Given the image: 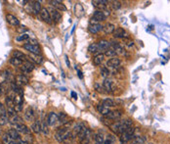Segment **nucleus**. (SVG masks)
Returning a JSON list of instances; mask_svg holds the SVG:
<instances>
[{"instance_id": "54", "label": "nucleus", "mask_w": 170, "mask_h": 144, "mask_svg": "<svg viewBox=\"0 0 170 144\" xmlns=\"http://www.w3.org/2000/svg\"><path fill=\"white\" fill-rule=\"evenodd\" d=\"M125 42L127 46H133V41H131V40H126Z\"/></svg>"}, {"instance_id": "30", "label": "nucleus", "mask_w": 170, "mask_h": 144, "mask_svg": "<svg viewBox=\"0 0 170 144\" xmlns=\"http://www.w3.org/2000/svg\"><path fill=\"white\" fill-rule=\"evenodd\" d=\"M32 8H33V11H34L35 14H38L40 13L41 11V4H40V1H34L32 4Z\"/></svg>"}, {"instance_id": "48", "label": "nucleus", "mask_w": 170, "mask_h": 144, "mask_svg": "<svg viewBox=\"0 0 170 144\" xmlns=\"http://www.w3.org/2000/svg\"><path fill=\"white\" fill-rule=\"evenodd\" d=\"M89 142H90V139L87 136H84L82 137V138H80V144H89Z\"/></svg>"}, {"instance_id": "37", "label": "nucleus", "mask_w": 170, "mask_h": 144, "mask_svg": "<svg viewBox=\"0 0 170 144\" xmlns=\"http://www.w3.org/2000/svg\"><path fill=\"white\" fill-rule=\"evenodd\" d=\"M100 72H101V75L104 76V78H107V76H109V71L107 67H102V68L100 69Z\"/></svg>"}, {"instance_id": "12", "label": "nucleus", "mask_w": 170, "mask_h": 144, "mask_svg": "<svg viewBox=\"0 0 170 144\" xmlns=\"http://www.w3.org/2000/svg\"><path fill=\"white\" fill-rule=\"evenodd\" d=\"M109 120H118L121 117V112L119 110H115V111H109L108 115L106 116Z\"/></svg>"}, {"instance_id": "2", "label": "nucleus", "mask_w": 170, "mask_h": 144, "mask_svg": "<svg viewBox=\"0 0 170 144\" xmlns=\"http://www.w3.org/2000/svg\"><path fill=\"white\" fill-rule=\"evenodd\" d=\"M134 132H135V129L133 128H130L126 130V132L121 133V137H120L121 142L126 143V142H128L129 140H131L133 137H134Z\"/></svg>"}, {"instance_id": "8", "label": "nucleus", "mask_w": 170, "mask_h": 144, "mask_svg": "<svg viewBox=\"0 0 170 144\" xmlns=\"http://www.w3.org/2000/svg\"><path fill=\"white\" fill-rule=\"evenodd\" d=\"M50 16H51V20H53L54 22H60L62 19V15L57 9H51L50 11Z\"/></svg>"}, {"instance_id": "50", "label": "nucleus", "mask_w": 170, "mask_h": 144, "mask_svg": "<svg viewBox=\"0 0 170 144\" xmlns=\"http://www.w3.org/2000/svg\"><path fill=\"white\" fill-rule=\"evenodd\" d=\"M29 44H31V45H37V41H36L35 39H29V41H28Z\"/></svg>"}, {"instance_id": "52", "label": "nucleus", "mask_w": 170, "mask_h": 144, "mask_svg": "<svg viewBox=\"0 0 170 144\" xmlns=\"http://www.w3.org/2000/svg\"><path fill=\"white\" fill-rule=\"evenodd\" d=\"M65 59H66V66L69 67V66H71V63H69V58H68V56H65Z\"/></svg>"}, {"instance_id": "53", "label": "nucleus", "mask_w": 170, "mask_h": 144, "mask_svg": "<svg viewBox=\"0 0 170 144\" xmlns=\"http://www.w3.org/2000/svg\"><path fill=\"white\" fill-rule=\"evenodd\" d=\"M71 94H72V98L73 99H77V94L74 92V91H72L71 92Z\"/></svg>"}, {"instance_id": "27", "label": "nucleus", "mask_w": 170, "mask_h": 144, "mask_svg": "<svg viewBox=\"0 0 170 144\" xmlns=\"http://www.w3.org/2000/svg\"><path fill=\"white\" fill-rule=\"evenodd\" d=\"M103 106H105L106 108H112L115 107V101L111 98H106L105 100H103Z\"/></svg>"}, {"instance_id": "3", "label": "nucleus", "mask_w": 170, "mask_h": 144, "mask_svg": "<svg viewBox=\"0 0 170 144\" xmlns=\"http://www.w3.org/2000/svg\"><path fill=\"white\" fill-rule=\"evenodd\" d=\"M25 49H26L28 51H29L31 54L34 55H40V48L38 47V45H31L29 43H26L24 45Z\"/></svg>"}, {"instance_id": "39", "label": "nucleus", "mask_w": 170, "mask_h": 144, "mask_svg": "<svg viewBox=\"0 0 170 144\" xmlns=\"http://www.w3.org/2000/svg\"><path fill=\"white\" fill-rule=\"evenodd\" d=\"M2 142L4 144H10L12 142V139L10 138V136L8 135V133H6V134L3 135L2 137Z\"/></svg>"}, {"instance_id": "14", "label": "nucleus", "mask_w": 170, "mask_h": 144, "mask_svg": "<svg viewBox=\"0 0 170 144\" xmlns=\"http://www.w3.org/2000/svg\"><path fill=\"white\" fill-rule=\"evenodd\" d=\"M113 36H115V38H124L126 36V32L124 31V29L122 28H116L115 29V32H113Z\"/></svg>"}, {"instance_id": "21", "label": "nucleus", "mask_w": 170, "mask_h": 144, "mask_svg": "<svg viewBox=\"0 0 170 144\" xmlns=\"http://www.w3.org/2000/svg\"><path fill=\"white\" fill-rule=\"evenodd\" d=\"M89 32L91 33H98L100 31H102L103 29V26H101L100 24H97V25H89Z\"/></svg>"}, {"instance_id": "36", "label": "nucleus", "mask_w": 170, "mask_h": 144, "mask_svg": "<svg viewBox=\"0 0 170 144\" xmlns=\"http://www.w3.org/2000/svg\"><path fill=\"white\" fill-rule=\"evenodd\" d=\"M105 55H106L107 57H112V58H113V57H115L116 52L115 51V49H113L112 47H109V48L105 52Z\"/></svg>"}, {"instance_id": "1", "label": "nucleus", "mask_w": 170, "mask_h": 144, "mask_svg": "<svg viewBox=\"0 0 170 144\" xmlns=\"http://www.w3.org/2000/svg\"><path fill=\"white\" fill-rule=\"evenodd\" d=\"M111 128L113 132H116V133H123L128 129L133 128V122L130 120H118V122H115L113 125H112Z\"/></svg>"}, {"instance_id": "25", "label": "nucleus", "mask_w": 170, "mask_h": 144, "mask_svg": "<svg viewBox=\"0 0 170 144\" xmlns=\"http://www.w3.org/2000/svg\"><path fill=\"white\" fill-rule=\"evenodd\" d=\"M10 123H12V125H21V123H23V120L21 117H19V116H13L10 118Z\"/></svg>"}, {"instance_id": "17", "label": "nucleus", "mask_w": 170, "mask_h": 144, "mask_svg": "<svg viewBox=\"0 0 170 144\" xmlns=\"http://www.w3.org/2000/svg\"><path fill=\"white\" fill-rule=\"evenodd\" d=\"M109 46H111V42L106 39H102L101 41L98 43L99 50H103V51H105V52L109 48Z\"/></svg>"}, {"instance_id": "43", "label": "nucleus", "mask_w": 170, "mask_h": 144, "mask_svg": "<svg viewBox=\"0 0 170 144\" xmlns=\"http://www.w3.org/2000/svg\"><path fill=\"white\" fill-rule=\"evenodd\" d=\"M94 87H95V89L97 90L98 92H104V87H103V85H101L100 84L99 82H96L95 84H94Z\"/></svg>"}, {"instance_id": "13", "label": "nucleus", "mask_w": 170, "mask_h": 144, "mask_svg": "<svg viewBox=\"0 0 170 144\" xmlns=\"http://www.w3.org/2000/svg\"><path fill=\"white\" fill-rule=\"evenodd\" d=\"M6 20H7V22L9 23L11 26H18L20 25V21L18 20V18L15 16H13L11 14H8L6 16Z\"/></svg>"}, {"instance_id": "35", "label": "nucleus", "mask_w": 170, "mask_h": 144, "mask_svg": "<svg viewBox=\"0 0 170 144\" xmlns=\"http://www.w3.org/2000/svg\"><path fill=\"white\" fill-rule=\"evenodd\" d=\"M88 51L91 53H96L97 51H99L98 43H92V44H90L88 47Z\"/></svg>"}, {"instance_id": "46", "label": "nucleus", "mask_w": 170, "mask_h": 144, "mask_svg": "<svg viewBox=\"0 0 170 144\" xmlns=\"http://www.w3.org/2000/svg\"><path fill=\"white\" fill-rule=\"evenodd\" d=\"M112 5V8L115 10H118L119 8L121 7V4H120V2H119V1H113Z\"/></svg>"}, {"instance_id": "22", "label": "nucleus", "mask_w": 170, "mask_h": 144, "mask_svg": "<svg viewBox=\"0 0 170 144\" xmlns=\"http://www.w3.org/2000/svg\"><path fill=\"white\" fill-rule=\"evenodd\" d=\"M115 29V25H112V24H107V25H105L104 26H103V31H104V32L106 33V35L113 33Z\"/></svg>"}, {"instance_id": "45", "label": "nucleus", "mask_w": 170, "mask_h": 144, "mask_svg": "<svg viewBox=\"0 0 170 144\" xmlns=\"http://www.w3.org/2000/svg\"><path fill=\"white\" fill-rule=\"evenodd\" d=\"M0 116H7V110L0 103Z\"/></svg>"}, {"instance_id": "9", "label": "nucleus", "mask_w": 170, "mask_h": 144, "mask_svg": "<svg viewBox=\"0 0 170 144\" xmlns=\"http://www.w3.org/2000/svg\"><path fill=\"white\" fill-rule=\"evenodd\" d=\"M57 120H58V115L54 112L49 113L48 118H47V125L50 126H53L56 123Z\"/></svg>"}, {"instance_id": "16", "label": "nucleus", "mask_w": 170, "mask_h": 144, "mask_svg": "<svg viewBox=\"0 0 170 144\" xmlns=\"http://www.w3.org/2000/svg\"><path fill=\"white\" fill-rule=\"evenodd\" d=\"M28 82V79L26 78L25 75H18L16 76V83L20 86H22L23 84H26Z\"/></svg>"}, {"instance_id": "31", "label": "nucleus", "mask_w": 170, "mask_h": 144, "mask_svg": "<svg viewBox=\"0 0 170 144\" xmlns=\"http://www.w3.org/2000/svg\"><path fill=\"white\" fill-rule=\"evenodd\" d=\"M6 106H7V109H15L14 99L10 98L9 96L6 97Z\"/></svg>"}, {"instance_id": "23", "label": "nucleus", "mask_w": 170, "mask_h": 144, "mask_svg": "<svg viewBox=\"0 0 170 144\" xmlns=\"http://www.w3.org/2000/svg\"><path fill=\"white\" fill-rule=\"evenodd\" d=\"M104 57H105L104 54H98V55H96L94 58H93V64H94L95 66L101 65L102 63H103V61H104Z\"/></svg>"}, {"instance_id": "20", "label": "nucleus", "mask_w": 170, "mask_h": 144, "mask_svg": "<svg viewBox=\"0 0 170 144\" xmlns=\"http://www.w3.org/2000/svg\"><path fill=\"white\" fill-rule=\"evenodd\" d=\"M49 3L57 9L62 10V11H66V7L61 1H57V0H55V1H49Z\"/></svg>"}, {"instance_id": "38", "label": "nucleus", "mask_w": 170, "mask_h": 144, "mask_svg": "<svg viewBox=\"0 0 170 144\" xmlns=\"http://www.w3.org/2000/svg\"><path fill=\"white\" fill-rule=\"evenodd\" d=\"M66 119H68V117H66V115L65 113H60L59 115H58V120H60L61 123H66Z\"/></svg>"}, {"instance_id": "26", "label": "nucleus", "mask_w": 170, "mask_h": 144, "mask_svg": "<svg viewBox=\"0 0 170 144\" xmlns=\"http://www.w3.org/2000/svg\"><path fill=\"white\" fill-rule=\"evenodd\" d=\"M97 110H98V112L101 114V115H103V116H107L109 114V108H106L105 106H103V104H99L97 106Z\"/></svg>"}, {"instance_id": "15", "label": "nucleus", "mask_w": 170, "mask_h": 144, "mask_svg": "<svg viewBox=\"0 0 170 144\" xmlns=\"http://www.w3.org/2000/svg\"><path fill=\"white\" fill-rule=\"evenodd\" d=\"M26 58H28V61H31V63H36V64H42L43 62V57L41 55L31 54V56L26 57Z\"/></svg>"}, {"instance_id": "41", "label": "nucleus", "mask_w": 170, "mask_h": 144, "mask_svg": "<svg viewBox=\"0 0 170 144\" xmlns=\"http://www.w3.org/2000/svg\"><path fill=\"white\" fill-rule=\"evenodd\" d=\"M29 38V35H28L26 33H23V35L17 36L16 40L17 41H23V40H26V39H28Z\"/></svg>"}, {"instance_id": "10", "label": "nucleus", "mask_w": 170, "mask_h": 144, "mask_svg": "<svg viewBox=\"0 0 170 144\" xmlns=\"http://www.w3.org/2000/svg\"><path fill=\"white\" fill-rule=\"evenodd\" d=\"M93 19L96 20L97 22H102V21H105L107 16L105 15V13L101 11V10H98V11H96L94 14H93Z\"/></svg>"}, {"instance_id": "51", "label": "nucleus", "mask_w": 170, "mask_h": 144, "mask_svg": "<svg viewBox=\"0 0 170 144\" xmlns=\"http://www.w3.org/2000/svg\"><path fill=\"white\" fill-rule=\"evenodd\" d=\"M112 141H113V139H112V138H109L107 139V140H105L104 141V144H112Z\"/></svg>"}, {"instance_id": "24", "label": "nucleus", "mask_w": 170, "mask_h": 144, "mask_svg": "<svg viewBox=\"0 0 170 144\" xmlns=\"http://www.w3.org/2000/svg\"><path fill=\"white\" fill-rule=\"evenodd\" d=\"M31 130L35 133L41 132V123L38 120H35V123H33L31 125Z\"/></svg>"}, {"instance_id": "55", "label": "nucleus", "mask_w": 170, "mask_h": 144, "mask_svg": "<svg viewBox=\"0 0 170 144\" xmlns=\"http://www.w3.org/2000/svg\"><path fill=\"white\" fill-rule=\"evenodd\" d=\"M77 73H78V76L80 79H82L83 78V76H82V73H81V71H79V70H77Z\"/></svg>"}, {"instance_id": "40", "label": "nucleus", "mask_w": 170, "mask_h": 144, "mask_svg": "<svg viewBox=\"0 0 170 144\" xmlns=\"http://www.w3.org/2000/svg\"><path fill=\"white\" fill-rule=\"evenodd\" d=\"M41 132L44 133V134H48L49 130H48V126H47V123H41Z\"/></svg>"}, {"instance_id": "4", "label": "nucleus", "mask_w": 170, "mask_h": 144, "mask_svg": "<svg viewBox=\"0 0 170 144\" xmlns=\"http://www.w3.org/2000/svg\"><path fill=\"white\" fill-rule=\"evenodd\" d=\"M39 14H40V17H41V19L43 20V21L48 23V24H51L52 20H51V16H50V12L48 11V9L42 8Z\"/></svg>"}, {"instance_id": "47", "label": "nucleus", "mask_w": 170, "mask_h": 144, "mask_svg": "<svg viewBox=\"0 0 170 144\" xmlns=\"http://www.w3.org/2000/svg\"><path fill=\"white\" fill-rule=\"evenodd\" d=\"M23 140L26 141V143H31L32 142V136L31 134H26L25 137H23Z\"/></svg>"}, {"instance_id": "32", "label": "nucleus", "mask_w": 170, "mask_h": 144, "mask_svg": "<svg viewBox=\"0 0 170 144\" xmlns=\"http://www.w3.org/2000/svg\"><path fill=\"white\" fill-rule=\"evenodd\" d=\"M13 57L14 58H17V59H20V60H24V58H26V56L24 54V53H22L21 51H18V50H15L14 52H13Z\"/></svg>"}, {"instance_id": "19", "label": "nucleus", "mask_w": 170, "mask_h": 144, "mask_svg": "<svg viewBox=\"0 0 170 144\" xmlns=\"http://www.w3.org/2000/svg\"><path fill=\"white\" fill-rule=\"evenodd\" d=\"M103 87H104V90H106L107 92H111L112 90V82L111 79H106L103 82Z\"/></svg>"}, {"instance_id": "34", "label": "nucleus", "mask_w": 170, "mask_h": 144, "mask_svg": "<svg viewBox=\"0 0 170 144\" xmlns=\"http://www.w3.org/2000/svg\"><path fill=\"white\" fill-rule=\"evenodd\" d=\"M10 63H11V65H13V66L18 67V66H22L24 62L20 59H17V58H14V57H12V58L10 59Z\"/></svg>"}, {"instance_id": "18", "label": "nucleus", "mask_w": 170, "mask_h": 144, "mask_svg": "<svg viewBox=\"0 0 170 144\" xmlns=\"http://www.w3.org/2000/svg\"><path fill=\"white\" fill-rule=\"evenodd\" d=\"M8 135L10 136V138L12 140H20L21 139V136H20V132H17L15 129H11L8 130Z\"/></svg>"}, {"instance_id": "7", "label": "nucleus", "mask_w": 170, "mask_h": 144, "mask_svg": "<svg viewBox=\"0 0 170 144\" xmlns=\"http://www.w3.org/2000/svg\"><path fill=\"white\" fill-rule=\"evenodd\" d=\"M111 45L112 47L115 49V51L116 52V54H119V55H123L124 54V50L121 47V45L119 44L117 41H115V40H112L111 41Z\"/></svg>"}, {"instance_id": "5", "label": "nucleus", "mask_w": 170, "mask_h": 144, "mask_svg": "<svg viewBox=\"0 0 170 144\" xmlns=\"http://www.w3.org/2000/svg\"><path fill=\"white\" fill-rule=\"evenodd\" d=\"M33 69H34V65H33V63H31V61H28V60L23 63L22 68H21V70L24 73H31L33 71Z\"/></svg>"}, {"instance_id": "33", "label": "nucleus", "mask_w": 170, "mask_h": 144, "mask_svg": "<svg viewBox=\"0 0 170 144\" xmlns=\"http://www.w3.org/2000/svg\"><path fill=\"white\" fill-rule=\"evenodd\" d=\"M133 144H145L146 143V139L145 137L143 136H135L133 138Z\"/></svg>"}, {"instance_id": "6", "label": "nucleus", "mask_w": 170, "mask_h": 144, "mask_svg": "<svg viewBox=\"0 0 170 144\" xmlns=\"http://www.w3.org/2000/svg\"><path fill=\"white\" fill-rule=\"evenodd\" d=\"M15 129L17 132L24 133V134H31V129H29L28 126L24 123H21V125H15Z\"/></svg>"}, {"instance_id": "49", "label": "nucleus", "mask_w": 170, "mask_h": 144, "mask_svg": "<svg viewBox=\"0 0 170 144\" xmlns=\"http://www.w3.org/2000/svg\"><path fill=\"white\" fill-rule=\"evenodd\" d=\"M26 31H28V29H26V26H20V29H18L19 32H25Z\"/></svg>"}, {"instance_id": "44", "label": "nucleus", "mask_w": 170, "mask_h": 144, "mask_svg": "<svg viewBox=\"0 0 170 144\" xmlns=\"http://www.w3.org/2000/svg\"><path fill=\"white\" fill-rule=\"evenodd\" d=\"M95 140L97 143H104V137H103L102 134H96L95 135Z\"/></svg>"}, {"instance_id": "11", "label": "nucleus", "mask_w": 170, "mask_h": 144, "mask_svg": "<svg viewBox=\"0 0 170 144\" xmlns=\"http://www.w3.org/2000/svg\"><path fill=\"white\" fill-rule=\"evenodd\" d=\"M120 59L117 58V57H113V58H111L107 62V66L108 67H111V68H115V67H118L120 65Z\"/></svg>"}, {"instance_id": "28", "label": "nucleus", "mask_w": 170, "mask_h": 144, "mask_svg": "<svg viewBox=\"0 0 170 144\" xmlns=\"http://www.w3.org/2000/svg\"><path fill=\"white\" fill-rule=\"evenodd\" d=\"M25 117L28 120H32L34 119V113H33V110L31 108L26 109V111L25 112Z\"/></svg>"}, {"instance_id": "42", "label": "nucleus", "mask_w": 170, "mask_h": 144, "mask_svg": "<svg viewBox=\"0 0 170 144\" xmlns=\"http://www.w3.org/2000/svg\"><path fill=\"white\" fill-rule=\"evenodd\" d=\"M9 122L7 116H0V126H4Z\"/></svg>"}, {"instance_id": "29", "label": "nucleus", "mask_w": 170, "mask_h": 144, "mask_svg": "<svg viewBox=\"0 0 170 144\" xmlns=\"http://www.w3.org/2000/svg\"><path fill=\"white\" fill-rule=\"evenodd\" d=\"M11 87H12L13 92L17 93V94H23V90L21 88V86L17 84L16 82H12L11 83Z\"/></svg>"}]
</instances>
